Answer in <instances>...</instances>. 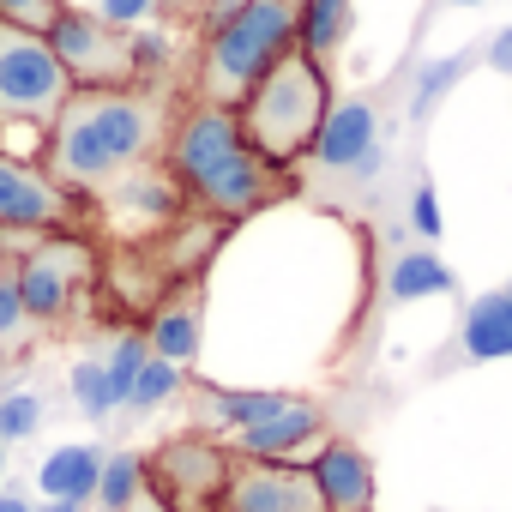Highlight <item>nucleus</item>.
Here are the masks:
<instances>
[{"mask_svg":"<svg viewBox=\"0 0 512 512\" xmlns=\"http://www.w3.org/2000/svg\"><path fill=\"white\" fill-rule=\"evenodd\" d=\"M350 37V0H296V49L326 61Z\"/></svg>","mask_w":512,"mask_h":512,"instance_id":"obj_19","label":"nucleus"},{"mask_svg":"<svg viewBox=\"0 0 512 512\" xmlns=\"http://www.w3.org/2000/svg\"><path fill=\"white\" fill-rule=\"evenodd\" d=\"M470 61H476V55H446V61H428V67L416 73V91H410V115L422 121V115H428V109H434V103H440V97H446L458 79H464V67H470Z\"/></svg>","mask_w":512,"mask_h":512,"instance_id":"obj_24","label":"nucleus"},{"mask_svg":"<svg viewBox=\"0 0 512 512\" xmlns=\"http://www.w3.org/2000/svg\"><path fill=\"white\" fill-rule=\"evenodd\" d=\"M37 512H85V506H73V500H43Z\"/></svg>","mask_w":512,"mask_h":512,"instance_id":"obj_33","label":"nucleus"},{"mask_svg":"<svg viewBox=\"0 0 512 512\" xmlns=\"http://www.w3.org/2000/svg\"><path fill=\"white\" fill-rule=\"evenodd\" d=\"M199 338H205V302H199V284H181L175 296H163L151 308V326H145V350L187 368L199 356Z\"/></svg>","mask_w":512,"mask_h":512,"instance_id":"obj_15","label":"nucleus"},{"mask_svg":"<svg viewBox=\"0 0 512 512\" xmlns=\"http://www.w3.org/2000/svg\"><path fill=\"white\" fill-rule=\"evenodd\" d=\"M73 79L43 31L0 25V127H49Z\"/></svg>","mask_w":512,"mask_h":512,"instance_id":"obj_5","label":"nucleus"},{"mask_svg":"<svg viewBox=\"0 0 512 512\" xmlns=\"http://www.w3.org/2000/svg\"><path fill=\"white\" fill-rule=\"evenodd\" d=\"M235 452L217 434H175L145 458V494L163 512H223Z\"/></svg>","mask_w":512,"mask_h":512,"instance_id":"obj_6","label":"nucleus"},{"mask_svg":"<svg viewBox=\"0 0 512 512\" xmlns=\"http://www.w3.org/2000/svg\"><path fill=\"white\" fill-rule=\"evenodd\" d=\"M91 199H97V211H103L115 229H127V235H133V229H169L175 211L187 205L181 187H175V175L157 169V163H139V169L115 175V181L97 187Z\"/></svg>","mask_w":512,"mask_h":512,"instance_id":"obj_11","label":"nucleus"},{"mask_svg":"<svg viewBox=\"0 0 512 512\" xmlns=\"http://www.w3.org/2000/svg\"><path fill=\"white\" fill-rule=\"evenodd\" d=\"M73 404H79L91 422H109V416H115V392H109V374H103L97 356L73 362Z\"/></svg>","mask_w":512,"mask_h":512,"instance_id":"obj_25","label":"nucleus"},{"mask_svg":"<svg viewBox=\"0 0 512 512\" xmlns=\"http://www.w3.org/2000/svg\"><path fill=\"white\" fill-rule=\"evenodd\" d=\"M127 512H163V506H157V500H151V494H145V500H133V506H127Z\"/></svg>","mask_w":512,"mask_h":512,"instance_id":"obj_34","label":"nucleus"},{"mask_svg":"<svg viewBox=\"0 0 512 512\" xmlns=\"http://www.w3.org/2000/svg\"><path fill=\"white\" fill-rule=\"evenodd\" d=\"M79 199L43 169L0 157V235H73Z\"/></svg>","mask_w":512,"mask_h":512,"instance_id":"obj_9","label":"nucleus"},{"mask_svg":"<svg viewBox=\"0 0 512 512\" xmlns=\"http://www.w3.org/2000/svg\"><path fill=\"white\" fill-rule=\"evenodd\" d=\"M314 157L332 169V175H374L380 169V121L368 103H338L326 109L320 121V139H314Z\"/></svg>","mask_w":512,"mask_h":512,"instance_id":"obj_13","label":"nucleus"},{"mask_svg":"<svg viewBox=\"0 0 512 512\" xmlns=\"http://www.w3.org/2000/svg\"><path fill=\"white\" fill-rule=\"evenodd\" d=\"M103 25H115V31H133V25H145L151 13H157V0H97L91 7Z\"/></svg>","mask_w":512,"mask_h":512,"instance_id":"obj_29","label":"nucleus"},{"mask_svg":"<svg viewBox=\"0 0 512 512\" xmlns=\"http://www.w3.org/2000/svg\"><path fill=\"white\" fill-rule=\"evenodd\" d=\"M223 512H326L320 482L296 458H235Z\"/></svg>","mask_w":512,"mask_h":512,"instance_id":"obj_10","label":"nucleus"},{"mask_svg":"<svg viewBox=\"0 0 512 512\" xmlns=\"http://www.w3.org/2000/svg\"><path fill=\"white\" fill-rule=\"evenodd\" d=\"M97 470H103V452H97V446H55V452L43 458V470H37V488H43V500L91 506Z\"/></svg>","mask_w":512,"mask_h":512,"instance_id":"obj_17","label":"nucleus"},{"mask_svg":"<svg viewBox=\"0 0 512 512\" xmlns=\"http://www.w3.org/2000/svg\"><path fill=\"white\" fill-rule=\"evenodd\" d=\"M163 169L175 175L181 199H193L205 217H247L284 193V175L253 157V145L235 127V109L193 103L163 139Z\"/></svg>","mask_w":512,"mask_h":512,"instance_id":"obj_2","label":"nucleus"},{"mask_svg":"<svg viewBox=\"0 0 512 512\" xmlns=\"http://www.w3.org/2000/svg\"><path fill=\"white\" fill-rule=\"evenodd\" d=\"M326 109H332L326 67H320L314 55L290 49L260 85L235 103V127H241V139L253 145V157L272 163V169L284 175V169H296V163L314 151Z\"/></svg>","mask_w":512,"mask_h":512,"instance_id":"obj_3","label":"nucleus"},{"mask_svg":"<svg viewBox=\"0 0 512 512\" xmlns=\"http://www.w3.org/2000/svg\"><path fill=\"white\" fill-rule=\"evenodd\" d=\"M61 7H67V0H0V25H19V31H43L49 37Z\"/></svg>","mask_w":512,"mask_h":512,"instance_id":"obj_26","label":"nucleus"},{"mask_svg":"<svg viewBox=\"0 0 512 512\" xmlns=\"http://www.w3.org/2000/svg\"><path fill=\"white\" fill-rule=\"evenodd\" d=\"M247 7V0H205V31H217V25H229L235 13Z\"/></svg>","mask_w":512,"mask_h":512,"instance_id":"obj_30","label":"nucleus"},{"mask_svg":"<svg viewBox=\"0 0 512 512\" xmlns=\"http://www.w3.org/2000/svg\"><path fill=\"white\" fill-rule=\"evenodd\" d=\"M157 7H169V0H157Z\"/></svg>","mask_w":512,"mask_h":512,"instance_id":"obj_38","label":"nucleus"},{"mask_svg":"<svg viewBox=\"0 0 512 512\" xmlns=\"http://www.w3.org/2000/svg\"><path fill=\"white\" fill-rule=\"evenodd\" d=\"M488 67H500V73H512V25L488 43Z\"/></svg>","mask_w":512,"mask_h":512,"instance_id":"obj_31","label":"nucleus"},{"mask_svg":"<svg viewBox=\"0 0 512 512\" xmlns=\"http://www.w3.org/2000/svg\"><path fill=\"white\" fill-rule=\"evenodd\" d=\"M7 272H13V290H19L31 326H61L79 308V296L91 290L97 260H91V247L79 235H43L37 247L19 253Z\"/></svg>","mask_w":512,"mask_h":512,"instance_id":"obj_7","label":"nucleus"},{"mask_svg":"<svg viewBox=\"0 0 512 512\" xmlns=\"http://www.w3.org/2000/svg\"><path fill=\"white\" fill-rule=\"evenodd\" d=\"M0 476H7V446H0Z\"/></svg>","mask_w":512,"mask_h":512,"instance_id":"obj_35","label":"nucleus"},{"mask_svg":"<svg viewBox=\"0 0 512 512\" xmlns=\"http://www.w3.org/2000/svg\"><path fill=\"white\" fill-rule=\"evenodd\" d=\"M410 229L422 241H440V199H434V181H416L410 193Z\"/></svg>","mask_w":512,"mask_h":512,"instance_id":"obj_28","label":"nucleus"},{"mask_svg":"<svg viewBox=\"0 0 512 512\" xmlns=\"http://www.w3.org/2000/svg\"><path fill=\"white\" fill-rule=\"evenodd\" d=\"M37 428H43V392H31V386L0 392V446L31 440Z\"/></svg>","mask_w":512,"mask_h":512,"instance_id":"obj_23","label":"nucleus"},{"mask_svg":"<svg viewBox=\"0 0 512 512\" xmlns=\"http://www.w3.org/2000/svg\"><path fill=\"white\" fill-rule=\"evenodd\" d=\"M326 434V410L314 404V398H284L266 422H253V428H241V434H229L223 446L235 452V458H296L302 446H314Z\"/></svg>","mask_w":512,"mask_h":512,"instance_id":"obj_12","label":"nucleus"},{"mask_svg":"<svg viewBox=\"0 0 512 512\" xmlns=\"http://www.w3.org/2000/svg\"><path fill=\"white\" fill-rule=\"evenodd\" d=\"M103 512H127L133 500H145V458L139 452H103V470H97V494H91Z\"/></svg>","mask_w":512,"mask_h":512,"instance_id":"obj_20","label":"nucleus"},{"mask_svg":"<svg viewBox=\"0 0 512 512\" xmlns=\"http://www.w3.org/2000/svg\"><path fill=\"white\" fill-rule=\"evenodd\" d=\"M181 386H187V380H181V368H175V362L145 356V368H139V380H133V392H127V404H121V410H139V416H145V410H163Z\"/></svg>","mask_w":512,"mask_h":512,"instance_id":"obj_21","label":"nucleus"},{"mask_svg":"<svg viewBox=\"0 0 512 512\" xmlns=\"http://www.w3.org/2000/svg\"><path fill=\"white\" fill-rule=\"evenodd\" d=\"M506 302H512V284H506Z\"/></svg>","mask_w":512,"mask_h":512,"instance_id":"obj_37","label":"nucleus"},{"mask_svg":"<svg viewBox=\"0 0 512 512\" xmlns=\"http://www.w3.org/2000/svg\"><path fill=\"white\" fill-rule=\"evenodd\" d=\"M145 332H121L115 344H109V356H103V374H109V392H115V410L127 404V392H133V380H139V368H145Z\"/></svg>","mask_w":512,"mask_h":512,"instance_id":"obj_22","label":"nucleus"},{"mask_svg":"<svg viewBox=\"0 0 512 512\" xmlns=\"http://www.w3.org/2000/svg\"><path fill=\"white\" fill-rule=\"evenodd\" d=\"M314 482H320V500L326 512H374V464L356 440L332 434L320 452H314Z\"/></svg>","mask_w":512,"mask_h":512,"instance_id":"obj_14","label":"nucleus"},{"mask_svg":"<svg viewBox=\"0 0 512 512\" xmlns=\"http://www.w3.org/2000/svg\"><path fill=\"white\" fill-rule=\"evenodd\" d=\"M422 296H452V272L434 247H404L386 272V302H422Z\"/></svg>","mask_w":512,"mask_h":512,"instance_id":"obj_18","label":"nucleus"},{"mask_svg":"<svg viewBox=\"0 0 512 512\" xmlns=\"http://www.w3.org/2000/svg\"><path fill=\"white\" fill-rule=\"evenodd\" d=\"M163 97L139 91V85H115V91H67V103L49 121V175L67 193H97L115 175L151 163V151L163 145Z\"/></svg>","mask_w":512,"mask_h":512,"instance_id":"obj_1","label":"nucleus"},{"mask_svg":"<svg viewBox=\"0 0 512 512\" xmlns=\"http://www.w3.org/2000/svg\"><path fill=\"white\" fill-rule=\"evenodd\" d=\"M452 7H476V0H452Z\"/></svg>","mask_w":512,"mask_h":512,"instance_id":"obj_36","label":"nucleus"},{"mask_svg":"<svg viewBox=\"0 0 512 512\" xmlns=\"http://www.w3.org/2000/svg\"><path fill=\"white\" fill-rule=\"evenodd\" d=\"M25 332H31V314H25V302L13 290V272H0V350H13Z\"/></svg>","mask_w":512,"mask_h":512,"instance_id":"obj_27","label":"nucleus"},{"mask_svg":"<svg viewBox=\"0 0 512 512\" xmlns=\"http://www.w3.org/2000/svg\"><path fill=\"white\" fill-rule=\"evenodd\" d=\"M458 356H464V362H506V356H512V302H506V290H500V296H476V302L464 308Z\"/></svg>","mask_w":512,"mask_h":512,"instance_id":"obj_16","label":"nucleus"},{"mask_svg":"<svg viewBox=\"0 0 512 512\" xmlns=\"http://www.w3.org/2000/svg\"><path fill=\"white\" fill-rule=\"evenodd\" d=\"M0 512H37V500H25V494H0Z\"/></svg>","mask_w":512,"mask_h":512,"instance_id":"obj_32","label":"nucleus"},{"mask_svg":"<svg viewBox=\"0 0 512 512\" xmlns=\"http://www.w3.org/2000/svg\"><path fill=\"white\" fill-rule=\"evenodd\" d=\"M49 49H55V61L67 67L73 91H115V85H133V31H115V25H103L97 13L61 7V19L49 25Z\"/></svg>","mask_w":512,"mask_h":512,"instance_id":"obj_8","label":"nucleus"},{"mask_svg":"<svg viewBox=\"0 0 512 512\" xmlns=\"http://www.w3.org/2000/svg\"><path fill=\"white\" fill-rule=\"evenodd\" d=\"M296 49V0H247V7L205 31V55L193 73V103L235 109L284 55Z\"/></svg>","mask_w":512,"mask_h":512,"instance_id":"obj_4","label":"nucleus"}]
</instances>
